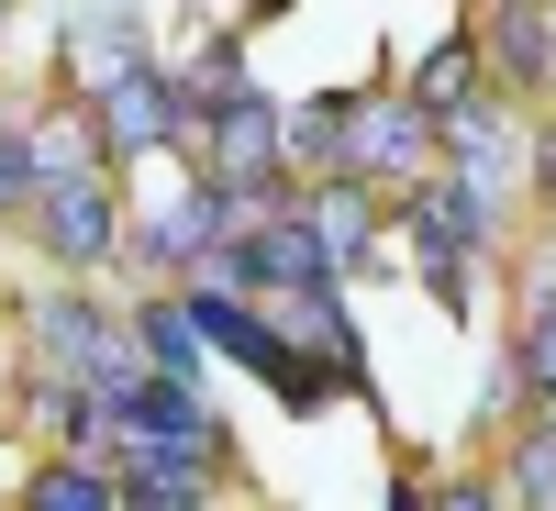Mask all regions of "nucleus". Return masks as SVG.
Returning <instances> with one entry per match:
<instances>
[{
	"label": "nucleus",
	"mask_w": 556,
	"mask_h": 511,
	"mask_svg": "<svg viewBox=\"0 0 556 511\" xmlns=\"http://www.w3.org/2000/svg\"><path fill=\"white\" fill-rule=\"evenodd\" d=\"M34 234H45L56 267H112V256H123V201H112V178H101V167L45 178V190H34Z\"/></svg>",
	"instance_id": "f257e3e1"
},
{
	"label": "nucleus",
	"mask_w": 556,
	"mask_h": 511,
	"mask_svg": "<svg viewBox=\"0 0 556 511\" xmlns=\"http://www.w3.org/2000/svg\"><path fill=\"white\" fill-rule=\"evenodd\" d=\"M178 123H190V112H178V78L167 67H134V78H112L101 101H89V133H101L112 156H156Z\"/></svg>",
	"instance_id": "f03ea898"
},
{
	"label": "nucleus",
	"mask_w": 556,
	"mask_h": 511,
	"mask_svg": "<svg viewBox=\"0 0 556 511\" xmlns=\"http://www.w3.org/2000/svg\"><path fill=\"white\" fill-rule=\"evenodd\" d=\"M401 222H412V256H424V278L456 301V290H468V256H479V234H490V222L456 201V190H434V178L412 190V212H401Z\"/></svg>",
	"instance_id": "7ed1b4c3"
},
{
	"label": "nucleus",
	"mask_w": 556,
	"mask_h": 511,
	"mask_svg": "<svg viewBox=\"0 0 556 511\" xmlns=\"http://www.w3.org/2000/svg\"><path fill=\"white\" fill-rule=\"evenodd\" d=\"M345 167H356V178H424V167H434V123L412 112V101H367Z\"/></svg>",
	"instance_id": "20e7f679"
},
{
	"label": "nucleus",
	"mask_w": 556,
	"mask_h": 511,
	"mask_svg": "<svg viewBox=\"0 0 556 511\" xmlns=\"http://www.w3.org/2000/svg\"><path fill=\"white\" fill-rule=\"evenodd\" d=\"M134 356H146V379L201 389V334H190V301H146V311H134Z\"/></svg>",
	"instance_id": "39448f33"
},
{
	"label": "nucleus",
	"mask_w": 556,
	"mask_h": 511,
	"mask_svg": "<svg viewBox=\"0 0 556 511\" xmlns=\"http://www.w3.org/2000/svg\"><path fill=\"white\" fill-rule=\"evenodd\" d=\"M212 500V468H190V456H134L123 468V511H201Z\"/></svg>",
	"instance_id": "423d86ee"
},
{
	"label": "nucleus",
	"mask_w": 556,
	"mask_h": 511,
	"mask_svg": "<svg viewBox=\"0 0 556 511\" xmlns=\"http://www.w3.org/2000/svg\"><path fill=\"white\" fill-rule=\"evenodd\" d=\"M23 511H123V478L89 468V456H56V468H34Z\"/></svg>",
	"instance_id": "0eeeda50"
},
{
	"label": "nucleus",
	"mask_w": 556,
	"mask_h": 511,
	"mask_svg": "<svg viewBox=\"0 0 556 511\" xmlns=\"http://www.w3.org/2000/svg\"><path fill=\"white\" fill-rule=\"evenodd\" d=\"M345 145H356V101L278 112V156H301V167H345Z\"/></svg>",
	"instance_id": "6e6552de"
},
{
	"label": "nucleus",
	"mask_w": 556,
	"mask_h": 511,
	"mask_svg": "<svg viewBox=\"0 0 556 511\" xmlns=\"http://www.w3.org/2000/svg\"><path fill=\"white\" fill-rule=\"evenodd\" d=\"M490 67H501V78H545V67H556L534 0H501V12H490Z\"/></svg>",
	"instance_id": "1a4fd4ad"
},
{
	"label": "nucleus",
	"mask_w": 556,
	"mask_h": 511,
	"mask_svg": "<svg viewBox=\"0 0 556 511\" xmlns=\"http://www.w3.org/2000/svg\"><path fill=\"white\" fill-rule=\"evenodd\" d=\"M301 222H312V245H323V256H356V245H367V201H356V190H323Z\"/></svg>",
	"instance_id": "9d476101"
},
{
	"label": "nucleus",
	"mask_w": 556,
	"mask_h": 511,
	"mask_svg": "<svg viewBox=\"0 0 556 511\" xmlns=\"http://www.w3.org/2000/svg\"><path fill=\"white\" fill-rule=\"evenodd\" d=\"M513 489H523V511H556V423H534V434H523Z\"/></svg>",
	"instance_id": "9b49d317"
},
{
	"label": "nucleus",
	"mask_w": 556,
	"mask_h": 511,
	"mask_svg": "<svg viewBox=\"0 0 556 511\" xmlns=\"http://www.w3.org/2000/svg\"><path fill=\"white\" fill-rule=\"evenodd\" d=\"M523 389L545 400V423H556V301H545V311L523 322Z\"/></svg>",
	"instance_id": "f8f14e48"
},
{
	"label": "nucleus",
	"mask_w": 556,
	"mask_h": 511,
	"mask_svg": "<svg viewBox=\"0 0 556 511\" xmlns=\"http://www.w3.org/2000/svg\"><path fill=\"white\" fill-rule=\"evenodd\" d=\"M23 201H34V133L0 123V212H23Z\"/></svg>",
	"instance_id": "ddd939ff"
},
{
	"label": "nucleus",
	"mask_w": 556,
	"mask_h": 511,
	"mask_svg": "<svg viewBox=\"0 0 556 511\" xmlns=\"http://www.w3.org/2000/svg\"><path fill=\"white\" fill-rule=\"evenodd\" d=\"M424 511H501V500H490V489H479V478H456V489H434V500H424Z\"/></svg>",
	"instance_id": "4468645a"
},
{
	"label": "nucleus",
	"mask_w": 556,
	"mask_h": 511,
	"mask_svg": "<svg viewBox=\"0 0 556 511\" xmlns=\"http://www.w3.org/2000/svg\"><path fill=\"white\" fill-rule=\"evenodd\" d=\"M112 12H123V0H112Z\"/></svg>",
	"instance_id": "2eb2a0df"
}]
</instances>
